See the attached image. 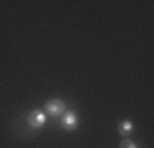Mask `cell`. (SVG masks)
<instances>
[{
  "instance_id": "obj_1",
  "label": "cell",
  "mask_w": 154,
  "mask_h": 148,
  "mask_svg": "<svg viewBox=\"0 0 154 148\" xmlns=\"http://www.w3.org/2000/svg\"><path fill=\"white\" fill-rule=\"evenodd\" d=\"M45 109H46L53 117H61L62 114L66 112V105H64V102L59 101V99H53V101H48Z\"/></svg>"
},
{
  "instance_id": "obj_5",
  "label": "cell",
  "mask_w": 154,
  "mask_h": 148,
  "mask_svg": "<svg viewBox=\"0 0 154 148\" xmlns=\"http://www.w3.org/2000/svg\"><path fill=\"white\" fill-rule=\"evenodd\" d=\"M120 148H138V145L134 142H131V140L125 138V140H122V143H120Z\"/></svg>"
},
{
  "instance_id": "obj_2",
  "label": "cell",
  "mask_w": 154,
  "mask_h": 148,
  "mask_svg": "<svg viewBox=\"0 0 154 148\" xmlns=\"http://www.w3.org/2000/svg\"><path fill=\"white\" fill-rule=\"evenodd\" d=\"M61 125L64 130L71 132V130H75L77 128V115L74 112H64L61 115Z\"/></svg>"
},
{
  "instance_id": "obj_4",
  "label": "cell",
  "mask_w": 154,
  "mask_h": 148,
  "mask_svg": "<svg viewBox=\"0 0 154 148\" xmlns=\"http://www.w3.org/2000/svg\"><path fill=\"white\" fill-rule=\"evenodd\" d=\"M118 132L122 133V135H128V133L133 132V124H131L130 120H123L122 124L118 125Z\"/></svg>"
},
{
  "instance_id": "obj_3",
  "label": "cell",
  "mask_w": 154,
  "mask_h": 148,
  "mask_svg": "<svg viewBox=\"0 0 154 148\" xmlns=\"http://www.w3.org/2000/svg\"><path fill=\"white\" fill-rule=\"evenodd\" d=\"M28 124H30L31 128H41L46 124V115L39 110H33L28 115Z\"/></svg>"
}]
</instances>
